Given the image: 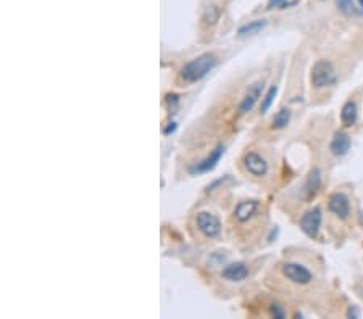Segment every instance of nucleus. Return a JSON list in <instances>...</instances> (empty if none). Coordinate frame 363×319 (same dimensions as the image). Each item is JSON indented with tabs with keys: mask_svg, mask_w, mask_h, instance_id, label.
I'll list each match as a JSON object with an SVG mask.
<instances>
[{
	"mask_svg": "<svg viewBox=\"0 0 363 319\" xmlns=\"http://www.w3.org/2000/svg\"><path fill=\"white\" fill-rule=\"evenodd\" d=\"M216 67V57L213 53H204L200 57L190 60L181 70V78L186 82H197L204 79L207 74Z\"/></svg>",
	"mask_w": 363,
	"mask_h": 319,
	"instance_id": "obj_1",
	"label": "nucleus"
},
{
	"mask_svg": "<svg viewBox=\"0 0 363 319\" xmlns=\"http://www.w3.org/2000/svg\"><path fill=\"white\" fill-rule=\"evenodd\" d=\"M310 79H312V86L317 89L331 86V84H334V81H336L332 65L328 60H318L312 68Z\"/></svg>",
	"mask_w": 363,
	"mask_h": 319,
	"instance_id": "obj_2",
	"label": "nucleus"
},
{
	"mask_svg": "<svg viewBox=\"0 0 363 319\" xmlns=\"http://www.w3.org/2000/svg\"><path fill=\"white\" fill-rule=\"evenodd\" d=\"M196 222H197L199 231L208 239H215L219 236V232H221V221H219L213 213H208V211L197 213Z\"/></svg>",
	"mask_w": 363,
	"mask_h": 319,
	"instance_id": "obj_3",
	"label": "nucleus"
},
{
	"mask_svg": "<svg viewBox=\"0 0 363 319\" xmlns=\"http://www.w3.org/2000/svg\"><path fill=\"white\" fill-rule=\"evenodd\" d=\"M321 219H323L321 210L318 208V206H315V208L309 210V211L302 216V219H300V229H302L305 234H307L309 237L315 239V237L318 236V232H320Z\"/></svg>",
	"mask_w": 363,
	"mask_h": 319,
	"instance_id": "obj_4",
	"label": "nucleus"
},
{
	"mask_svg": "<svg viewBox=\"0 0 363 319\" xmlns=\"http://www.w3.org/2000/svg\"><path fill=\"white\" fill-rule=\"evenodd\" d=\"M283 274L289 280H292V282L300 284V285L312 282V279H313L310 271L305 266L299 265V263H286L283 266Z\"/></svg>",
	"mask_w": 363,
	"mask_h": 319,
	"instance_id": "obj_5",
	"label": "nucleus"
},
{
	"mask_svg": "<svg viewBox=\"0 0 363 319\" xmlns=\"http://www.w3.org/2000/svg\"><path fill=\"white\" fill-rule=\"evenodd\" d=\"M244 165H245V170L252 176L262 177L268 173V163H266V160L255 152H249L244 156Z\"/></svg>",
	"mask_w": 363,
	"mask_h": 319,
	"instance_id": "obj_6",
	"label": "nucleus"
},
{
	"mask_svg": "<svg viewBox=\"0 0 363 319\" xmlns=\"http://www.w3.org/2000/svg\"><path fill=\"white\" fill-rule=\"evenodd\" d=\"M329 210L336 214L338 218L341 219H347L349 214H350V203L349 199L342 192H336L329 197V202H328Z\"/></svg>",
	"mask_w": 363,
	"mask_h": 319,
	"instance_id": "obj_7",
	"label": "nucleus"
},
{
	"mask_svg": "<svg viewBox=\"0 0 363 319\" xmlns=\"http://www.w3.org/2000/svg\"><path fill=\"white\" fill-rule=\"evenodd\" d=\"M262 90H263V81H257L254 82L252 86L249 87V90L245 92V95L239 105V113L244 115V113H249V111L254 108V105L257 103V100L260 99L262 95Z\"/></svg>",
	"mask_w": 363,
	"mask_h": 319,
	"instance_id": "obj_8",
	"label": "nucleus"
},
{
	"mask_svg": "<svg viewBox=\"0 0 363 319\" xmlns=\"http://www.w3.org/2000/svg\"><path fill=\"white\" fill-rule=\"evenodd\" d=\"M223 152H225V147H223V145H218L205 160H202L200 163H197L196 166L190 168V173H192V174H196V173H197V174H202V173H207V171H210V170H213V168L216 166V163L219 162V158H221Z\"/></svg>",
	"mask_w": 363,
	"mask_h": 319,
	"instance_id": "obj_9",
	"label": "nucleus"
},
{
	"mask_svg": "<svg viewBox=\"0 0 363 319\" xmlns=\"http://www.w3.org/2000/svg\"><path fill=\"white\" fill-rule=\"evenodd\" d=\"M221 276L226 280H231V282H239V280H244L249 276V268L244 263H233V265H228L223 269Z\"/></svg>",
	"mask_w": 363,
	"mask_h": 319,
	"instance_id": "obj_10",
	"label": "nucleus"
},
{
	"mask_svg": "<svg viewBox=\"0 0 363 319\" xmlns=\"http://www.w3.org/2000/svg\"><path fill=\"white\" fill-rule=\"evenodd\" d=\"M350 145H352V140H350V136L346 134V133H338L336 136L332 137L331 144H329V150L332 155L336 156H344L349 150H350Z\"/></svg>",
	"mask_w": 363,
	"mask_h": 319,
	"instance_id": "obj_11",
	"label": "nucleus"
},
{
	"mask_svg": "<svg viewBox=\"0 0 363 319\" xmlns=\"http://www.w3.org/2000/svg\"><path fill=\"white\" fill-rule=\"evenodd\" d=\"M259 210V202L255 200H247V202H241L236 206V211H234V218L239 222H245L249 221L254 214Z\"/></svg>",
	"mask_w": 363,
	"mask_h": 319,
	"instance_id": "obj_12",
	"label": "nucleus"
},
{
	"mask_svg": "<svg viewBox=\"0 0 363 319\" xmlns=\"http://www.w3.org/2000/svg\"><path fill=\"white\" fill-rule=\"evenodd\" d=\"M357 116H358V111H357V105H355V102H346L344 103V107L341 110V121H342V124L346 126V127H350L357 123Z\"/></svg>",
	"mask_w": 363,
	"mask_h": 319,
	"instance_id": "obj_13",
	"label": "nucleus"
},
{
	"mask_svg": "<svg viewBox=\"0 0 363 319\" xmlns=\"http://www.w3.org/2000/svg\"><path fill=\"white\" fill-rule=\"evenodd\" d=\"M265 26H266L265 20H255V21H250V23L244 24L242 27H239V34H241V36H254L257 33H260Z\"/></svg>",
	"mask_w": 363,
	"mask_h": 319,
	"instance_id": "obj_14",
	"label": "nucleus"
},
{
	"mask_svg": "<svg viewBox=\"0 0 363 319\" xmlns=\"http://www.w3.org/2000/svg\"><path fill=\"white\" fill-rule=\"evenodd\" d=\"M289 121H291V111L288 108H281L273 118V127L274 129H284L286 126L289 124Z\"/></svg>",
	"mask_w": 363,
	"mask_h": 319,
	"instance_id": "obj_15",
	"label": "nucleus"
},
{
	"mask_svg": "<svg viewBox=\"0 0 363 319\" xmlns=\"http://www.w3.org/2000/svg\"><path fill=\"white\" fill-rule=\"evenodd\" d=\"M318 187H320V171H318V170H313V171L310 173V177H309L307 185H305V190H307V194H309V199H312V197L317 194Z\"/></svg>",
	"mask_w": 363,
	"mask_h": 319,
	"instance_id": "obj_16",
	"label": "nucleus"
},
{
	"mask_svg": "<svg viewBox=\"0 0 363 319\" xmlns=\"http://www.w3.org/2000/svg\"><path fill=\"white\" fill-rule=\"evenodd\" d=\"M276 93H278V87H276V86L270 87V90L266 92L265 99L262 100V108H260L262 113H266V111L270 110V107L273 105V102H274V99H276Z\"/></svg>",
	"mask_w": 363,
	"mask_h": 319,
	"instance_id": "obj_17",
	"label": "nucleus"
},
{
	"mask_svg": "<svg viewBox=\"0 0 363 319\" xmlns=\"http://www.w3.org/2000/svg\"><path fill=\"white\" fill-rule=\"evenodd\" d=\"M218 20H219V10H218V7H215V5L208 7L207 10H205V13H204V21H205V24L213 26V24H216Z\"/></svg>",
	"mask_w": 363,
	"mask_h": 319,
	"instance_id": "obj_18",
	"label": "nucleus"
},
{
	"mask_svg": "<svg viewBox=\"0 0 363 319\" xmlns=\"http://www.w3.org/2000/svg\"><path fill=\"white\" fill-rule=\"evenodd\" d=\"M295 4H297L295 0H270L268 5H266V8H268V10H273V8L283 10V8H289V7H292Z\"/></svg>",
	"mask_w": 363,
	"mask_h": 319,
	"instance_id": "obj_19",
	"label": "nucleus"
},
{
	"mask_svg": "<svg viewBox=\"0 0 363 319\" xmlns=\"http://www.w3.org/2000/svg\"><path fill=\"white\" fill-rule=\"evenodd\" d=\"M336 4L339 7V10L344 13V15H352L357 12L355 5H353L352 0H336Z\"/></svg>",
	"mask_w": 363,
	"mask_h": 319,
	"instance_id": "obj_20",
	"label": "nucleus"
},
{
	"mask_svg": "<svg viewBox=\"0 0 363 319\" xmlns=\"http://www.w3.org/2000/svg\"><path fill=\"white\" fill-rule=\"evenodd\" d=\"M178 102H179V97L176 93H168L166 95V105L170 107V110H173L178 105Z\"/></svg>",
	"mask_w": 363,
	"mask_h": 319,
	"instance_id": "obj_21",
	"label": "nucleus"
},
{
	"mask_svg": "<svg viewBox=\"0 0 363 319\" xmlns=\"http://www.w3.org/2000/svg\"><path fill=\"white\" fill-rule=\"evenodd\" d=\"M270 313H271L274 317H284L283 309H280V306H278V305H271V306H270Z\"/></svg>",
	"mask_w": 363,
	"mask_h": 319,
	"instance_id": "obj_22",
	"label": "nucleus"
},
{
	"mask_svg": "<svg viewBox=\"0 0 363 319\" xmlns=\"http://www.w3.org/2000/svg\"><path fill=\"white\" fill-rule=\"evenodd\" d=\"M175 131H176V123H170V124L163 129V134L168 136V134H171V133H175Z\"/></svg>",
	"mask_w": 363,
	"mask_h": 319,
	"instance_id": "obj_23",
	"label": "nucleus"
},
{
	"mask_svg": "<svg viewBox=\"0 0 363 319\" xmlns=\"http://www.w3.org/2000/svg\"><path fill=\"white\" fill-rule=\"evenodd\" d=\"M358 4H360V8H361V13H363V0H358Z\"/></svg>",
	"mask_w": 363,
	"mask_h": 319,
	"instance_id": "obj_24",
	"label": "nucleus"
}]
</instances>
